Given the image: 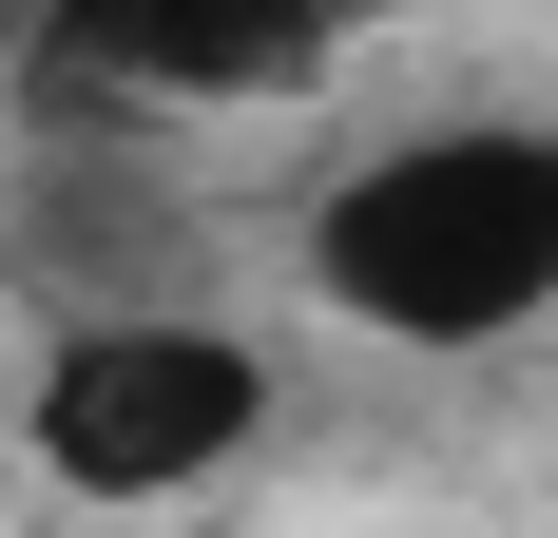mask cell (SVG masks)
<instances>
[{
  "mask_svg": "<svg viewBox=\"0 0 558 538\" xmlns=\"http://www.w3.org/2000/svg\"><path fill=\"white\" fill-rule=\"evenodd\" d=\"M308 308L404 346V366H482L558 327V115H404L308 193Z\"/></svg>",
  "mask_w": 558,
  "mask_h": 538,
  "instance_id": "1",
  "label": "cell"
},
{
  "mask_svg": "<svg viewBox=\"0 0 558 538\" xmlns=\"http://www.w3.org/2000/svg\"><path fill=\"white\" fill-rule=\"evenodd\" d=\"M270 442V346L213 308H77L20 366V462L97 519H155V500H213L231 462Z\"/></svg>",
  "mask_w": 558,
  "mask_h": 538,
  "instance_id": "2",
  "label": "cell"
},
{
  "mask_svg": "<svg viewBox=\"0 0 558 538\" xmlns=\"http://www.w3.org/2000/svg\"><path fill=\"white\" fill-rule=\"evenodd\" d=\"M366 39V0H39V115H270Z\"/></svg>",
  "mask_w": 558,
  "mask_h": 538,
  "instance_id": "3",
  "label": "cell"
},
{
  "mask_svg": "<svg viewBox=\"0 0 558 538\" xmlns=\"http://www.w3.org/2000/svg\"><path fill=\"white\" fill-rule=\"evenodd\" d=\"M20 39H39V0H0V58H20Z\"/></svg>",
  "mask_w": 558,
  "mask_h": 538,
  "instance_id": "4",
  "label": "cell"
}]
</instances>
